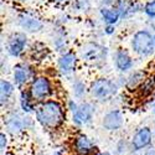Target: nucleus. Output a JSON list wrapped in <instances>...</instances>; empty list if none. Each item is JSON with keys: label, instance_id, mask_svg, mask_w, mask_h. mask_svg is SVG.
<instances>
[{"label": "nucleus", "instance_id": "obj_12", "mask_svg": "<svg viewBox=\"0 0 155 155\" xmlns=\"http://www.w3.org/2000/svg\"><path fill=\"white\" fill-rule=\"evenodd\" d=\"M114 64L115 68L120 72H127L133 67V58L124 48H118L114 52Z\"/></svg>", "mask_w": 155, "mask_h": 155}, {"label": "nucleus", "instance_id": "obj_13", "mask_svg": "<svg viewBox=\"0 0 155 155\" xmlns=\"http://www.w3.org/2000/svg\"><path fill=\"white\" fill-rule=\"evenodd\" d=\"M19 25L22 30H25L26 32H31V34L41 31L44 28V24L40 19L28 15V14L19 16Z\"/></svg>", "mask_w": 155, "mask_h": 155}, {"label": "nucleus", "instance_id": "obj_17", "mask_svg": "<svg viewBox=\"0 0 155 155\" xmlns=\"http://www.w3.org/2000/svg\"><path fill=\"white\" fill-rule=\"evenodd\" d=\"M101 16L107 25H115L120 19V14L115 10L110 8H102L101 9Z\"/></svg>", "mask_w": 155, "mask_h": 155}, {"label": "nucleus", "instance_id": "obj_4", "mask_svg": "<svg viewBox=\"0 0 155 155\" xmlns=\"http://www.w3.org/2000/svg\"><path fill=\"white\" fill-rule=\"evenodd\" d=\"M89 91H91V94L96 99L104 102L117 94L118 87L109 78L102 77V78H97L96 81L92 82L91 87H89Z\"/></svg>", "mask_w": 155, "mask_h": 155}, {"label": "nucleus", "instance_id": "obj_31", "mask_svg": "<svg viewBox=\"0 0 155 155\" xmlns=\"http://www.w3.org/2000/svg\"><path fill=\"white\" fill-rule=\"evenodd\" d=\"M57 2H64V0H57Z\"/></svg>", "mask_w": 155, "mask_h": 155}, {"label": "nucleus", "instance_id": "obj_25", "mask_svg": "<svg viewBox=\"0 0 155 155\" xmlns=\"http://www.w3.org/2000/svg\"><path fill=\"white\" fill-rule=\"evenodd\" d=\"M113 32H114V25H107V26H106V34L110 35Z\"/></svg>", "mask_w": 155, "mask_h": 155}, {"label": "nucleus", "instance_id": "obj_32", "mask_svg": "<svg viewBox=\"0 0 155 155\" xmlns=\"http://www.w3.org/2000/svg\"><path fill=\"white\" fill-rule=\"evenodd\" d=\"M154 41H155V35H154Z\"/></svg>", "mask_w": 155, "mask_h": 155}, {"label": "nucleus", "instance_id": "obj_24", "mask_svg": "<svg viewBox=\"0 0 155 155\" xmlns=\"http://www.w3.org/2000/svg\"><path fill=\"white\" fill-rule=\"evenodd\" d=\"M6 145H8V137L4 133H2V134H0V148H2L3 151L5 150Z\"/></svg>", "mask_w": 155, "mask_h": 155}, {"label": "nucleus", "instance_id": "obj_30", "mask_svg": "<svg viewBox=\"0 0 155 155\" xmlns=\"http://www.w3.org/2000/svg\"><path fill=\"white\" fill-rule=\"evenodd\" d=\"M153 109H154V112H155V103H154V106H153Z\"/></svg>", "mask_w": 155, "mask_h": 155}, {"label": "nucleus", "instance_id": "obj_3", "mask_svg": "<svg viewBox=\"0 0 155 155\" xmlns=\"http://www.w3.org/2000/svg\"><path fill=\"white\" fill-rule=\"evenodd\" d=\"M29 91L35 102H44L54 93L52 82L46 76H35L30 83Z\"/></svg>", "mask_w": 155, "mask_h": 155}, {"label": "nucleus", "instance_id": "obj_1", "mask_svg": "<svg viewBox=\"0 0 155 155\" xmlns=\"http://www.w3.org/2000/svg\"><path fill=\"white\" fill-rule=\"evenodd\" d=\"M35 117L36 120L46 129H57L60 128L64 119H66V113L61 103L57 101H44L40 102L35 107Z\"/></svg>", "mask_w": 155, "mask_h": 155}, {"label": "nucleus", "instance_id": "obj_2", "mask_svg": "<svg viewBox=\"0 0 155 155\" xmlns=\"http://www.w3.org/2000/svg\"><path fill=\"white\" fill-rule=\"evenodd\" d=\"M132 48L139 56H150L155 52L154 36L148 30H139L132 37Z\"/></svg>", "mask_w": 155, "mask_h": 155}, {"label": "nucleus", "instance_id": "obj_5", "mask_svg": "<svg viewBox=\"0 0 155 155\" xmlns=\"http://www.w3.org/2000/svg\"><path fill=\"white\" fill-rule=\"evenodd\" d=\"M81 57L88 63H99L107 57V47L97 42H87L81 48Z\"/></svg>", "mask_w": 155, "mask_h": 155}, {"label": "nucleus", "instance_id": "obj_19", "mask_svg": "<svg viewBox=\"0 0 155 155\" xmlns=\"http://www.w3.org/2000/svg\"><path fill=\"white\" fill-rule=\"evenodd\" d=\"M14 84L9 82L8 80H2L0 81V98H2V104L4 106V103L9 101V98L14 93Z\"/></svg>", "mask_w": 155, "mask_h": 155}, {"label": "nucleus", "instance_id": "obj_11", "mask_svg": "<svg viewBox=\"0 0 155 155\" xmlns=\"http://www.w3.org/2000/svg\"><path fill=\"white\" fill-rule=\"evenodd\" d=\"M58 70L63 76H70L71 73L74 72L76 66H77V56L73 52H64L63 55L60 56L58 61Z\"/></svg>", "mask_w": 155, "mask_h": 155}, {"label": "nucleus", "instance_id": "obj_8", "mask_svg": "<svg viewBox=\"0 0 155 155\" xmlns=\"http://www.w3.org/2000/svg\"><path fill=\"white\" fill-rule=\"evenodd\" d=\"M93 114H94V106L92 103L86 102V103H82V104L78 106L77 110L72 115V120L76 125L82 127V125L88 124L92 120Z\"/></svg>", "mask_w": 155, "mask_h": 155}, {"label": "nucleus", "instance_id": "obj_27", "mask_svg": "<svg viewBox=\"0 0 155 155\" xmlns=\"http://www.w3.org/2000/svg\"><path fill=\"white\" fill-rule=\"evenodd\" d=\"M115 2H117V0H103V3H104V4H113V3H115Z\"/></svg>", "mask_w": 155, "mask_h": 155}, {"label": "nucleus", "instance_id": "obj_29", "mask_svg": "<svg viewBox=\"0 0 155 155\" xmlns=\"http://www.w3.org/2000/svg\"><path fill=\"white\" fill-rule=\"evenodd\" d=\"M14 2H25V0H14Z\"/></svg>", "mask_w": 155, "mask_h": 155}, {"label": "nucleus", "instance_id": "obj_26", "mask_svg": "<svg viewBox=\"0 0 155 155\" xmlns=\"http://www.w3.org/2000/svg\"><path fill=\"white\" fill-rule=\"evenodd\" d=\"M145 155H155V148H150L145 151Z\"/></svg>", "mask_w": 155, "mask_h": 155}, {"label": "nucleus", "instance_id": "obj_7", "mask_svg": "<svg viewBox=\"0 0 155 155\" xmlns=\"http://www.w3.org/2000/svg\"><path fill=\"white\" fill-rule=\"evenodd\" d=\"M28 45V37L24 32H14L8 38V54L12 57H20Z\"/></svg>", "mask_w": 155, "mask_h": 155}, {"label": "nucleus", "instance_id": "obj_28", "mask_svg": "<svg viewBox=\"0 0 155 155\" xmlns=\"http://www.w3.org/2000/svg\"><path fill=\"white\" fill-rule=\"evenodd\" d=\"M98 155H109L108 153H102V154H98Z\"/></svg>", "mask_w": 155, "mask_h": 155}, {"label": "nucleus", "instance_id": "obj_14", "mask_svg": "<svg viewBox=\"0 0 155 155\" xmlns=\"http://www.w3.org/2000/svg\"><path fill=\"white\" fill-rule=\"evenodd\" d=\"M74 150L78 153L80 155H89L94 151V144L92 143V140L86 135H80L74 139L73 143Z\"/></svg>", "mask_w": 155, "mask_h": 155}, {"label": "nucleus", "instance_id": "obj_22", "mask_svg": "<svg viewBox=\"0 0 155 155\" xmlns=\"http://www.w3.org/2000/svg\"><path fill=\"white\" fill-rule=\"evenodd\" d=\"M73 93L77 98H81L86 94V84L82 81H76L73 83Z\"/></svg>", "mask_w": 155, "mask_h": 155}, {"label": "nucleus", "instance_id": "obj_16", "mask_svg": "<svg viewBox=\"0 0 155 155\" xmlns=\"http://www.w3.org/2000/svg\"><path fill=\"white\" fill-rule=\"evenodd\" d=\"M145 73L141 71H137L133 74H130L128 77V80L125 82V87L129 89V91H134V89H138L143 82L145 81Z\"/></svg>", "mask_w": 155, "mask_h": 155}, {"label": "nucleus", "instance_id": "obj_23", "mask_svg": "<svg viewBox=\"0 0 155 155\" xmlns=\"http://www.w3.org/2000/svg\"><path fill=\"white\" fill-rule=\"evenodd\" d=\"M145 15L150 19H155V0H149L144 5Z\"/></svg>", "mask_w": 155, "mask_h": 155}, {"label": "nucleus", "instance_id": "obj_15", "mask_svg": "<svg viewBox=\"0 0 155 155\" xmlns=\"http://www.w3.org/2000/svg\"><path fill=\"white\" fill-rule=\"evenodd\" d=\"M26 122H28V118H24L19 114H11L6 118L5 125L10 133L15 134V133H19L26 128Z\"/></svg>", "mask_w": 155, "mask_h": 155}, {"label": "nucleus", "instance_id": "obj_20", "mask_svg": "<svg viewBox=\"0 0 155 155\" xmlns=\"http://www.w3.org/2000/svg\"><path fill=\"white\" fill-rule=\"evenodd\" d=\"M133 6L134 3L132 0H117L114 9L119 12L120 16H125L129 12H133Z\"/></svg>", "mask_w": 155, "mask_h": 155}, {"label": "nucleus", "instance_id": "obj_18", "mask_svg": "<svg viewBox=\"0 0 155 155\" xmlns=\"http://www.w3.org/2000/svg\"><path fill=\"white\" fill-rule=\"evenodd\" d=\"M32 102H34V99L31 97V93H30L29 89L28 91L22 89L20 92V107L25 113H31L32 110H35Z\"/></svg>", "mask_w": 155, "mask_h": 155}, {"label": "nucleus", "instance_id": "obj_10", "mask_svg": "<svg viewBox=\"0 0 155 155\" xmlns=\"http://www.w3.org/2000/svg\"><path fill=\"white\" fill-rule=\"evenodd\" d=\"M153 140V132L149 127H143L133 135L132 147L134 150H141L150 145Z\"/></svg>", "mask_w": 155, "mask_h": 155}, {"label": "nucleus", "instance_id": "obj_21", "mask_svg": "<svg viewBox=\"0 0 155 155\" xmlns=\"http://www.w3.org/2000/svg\"><path fill=\"white\" fill-rule=\"evenodd\" d=\"M139 91L140 93L143 94V96H149L154 91H155V77H150V78H147L143 84H141L139 88Z\"/></svg>", "mask_w": 155, "mask_h": 155}, {"label": "nucleus", "instance_id": "obj_6", "mask_svg": "<svg viewBox=\"0 0 155 155\" xmlns=\"http://www.w3.org/2000/svg\"><path fill=\"white\" fill-rule=\"evenodd\" d=\"M12 77H14L15 86L22 87L35 78V70L29 63L20 62L18 64H15L14 72H12Z\"/></svg>", "mask_w": 155, "mask_h": 155}, {"label": "nucleus", "instance_id": "obj_9", "mask_svg": "<svg viewBox=\"0 0 155 155\" xmlns=\"http://www.w3.org/2000/svg\"><path fill=\"white\" fill-rule=\"evenodd\" d=\"M123 122H124V118L122 112L119 109H112L104 114V117L102 119V125L107 130L113 132V130L120 129L123 125Z\"/></svg>", "mask_w": 155, "mask_h": 155}]
</instances>
